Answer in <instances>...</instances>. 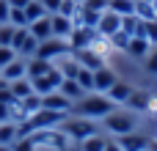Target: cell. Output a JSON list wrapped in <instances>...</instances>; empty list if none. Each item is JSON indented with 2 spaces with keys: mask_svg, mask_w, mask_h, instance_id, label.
Here are the masks:
<instances>
[{
  "mask_svg": "<svg viewBox=\"0 0 157 151\" xmlns=\"http://www.w3.org/2000/svg\"><path fill=\"white\" fill-rule=\"evenodd\" d=\"M17 58V50L14 47H0V69L6 66V63H11Z\"/></svg>",
  "mask_w": 157,
  "mask_h": 151,
  "instance_id": "d590c367",
  "label": "cell"
},
{
  "mask_svg": "<svg viewBox=\"0 0 157 151\" xmlns=\"http://www.w3.org/2000/svg\"><path fill=\"white\" fill-rule=\"evenodd\" d=\"M19 140V124L17 121H3L0 124V143L3 146H14Z\"/></svg>",
  "mask_w": 157,
  "mask_h": 151,
  "instance_id": "603a6c76",
  "label": "cell"
},
{
  "mask_svg": "<svg viewBox=\"0 0 157 151\" xmlns=\"http://www.w3.org/2000/svg\"><path fill=\"white\" fill-rule=\"evenodd\" d=\"M116 80H119V74H116V69H110L108 63L99 66V69H94V91L108 94V88H110Z\"/></svg>",
  "mask_w": 157,
  "mask_h": 151,
  "instance_id": "30bf717a",
  "label": "cell"
},
{
  "mask_svg": "<svg viewBox=\"0 0 157 151\" xmlns=\"http://www.w3.org/2000/svg\"><path fill=\"white\" fill-rule=\"evenodd\" d=\"M149 102H152V94L149 91H135L132 88V94H130V99L124 102L130 110H138V113H146L149 110Z\"/></svg>",
  "mask_w": 157,
  "mask_h": 151,
  "instance_id": "d6986e66",
  "label": "cell"
},
{
  "mask_svg": "<svg viewBox=\"0 0 157 151\" xmlns=\"http://www.w3.org/2000/svg\"><path fill=\"white\" fill-rule=\"evenodd\" d=\"M14 25L11 22H0V47H11V41H14Z\"/></svg>",
  "mask_w": 157,
  "mask_h": 151,
  "instance_id": "1f68e13d",
  "label": "cell"
},
{
  "mask_svg": "<svg viewBox=\"0 0 157 151\" xmlns=\"http://www.w3.org/2000/svg\"><path fill=\"white\" fill-rule=\"evenodd\" d=\"M58 127L63 129V135H66L72 143H83L86 138H91V135H97V132H99V129H97V124H94L91 118H80V116H66Z\"/></svg>",
  "mask_w": 157,
  "mask_h": 151,
  "instance_id": "7a4b0ae2",
  "label": "cell"
},
{
  "mask_svg": "<svg viewBox=\"0 0 157 151\" xmlns=\"http://www.w3.org/2000/svg\"><path fill=\"white\" fill-rule=\"evenodd\" d=\"M50 28H52V36H58V39H69L75 22H72L69 17H63V14L55 11V14H50Z\"/></svg>",
  "mask_w": 157,
  "mask_h": 151,
  "instance_id": "5bb4252c",
  "label": "cell"
},
{
  "mask_svg": "<svg viewBox=\"0 0 157 151\" xmlns=\"http://www.w3.org/2000/svg\"><path fill=\"white\" fill-rule=\"evenodd\" d=\"M146 151H149V149H146Z\"/></svg>",
  "mask_w": 157,
  "mask_h": 151,
  "instance_id": "f907efd6",
  "label": "cell"
},
{
  "mask_svg": "<svg viewBox=\"0 0 157 151\" xmlns=\"http://www.w3.org/2000/svg\"><path fill=\"white\" fill-rule=\"evenodd\" d=\"M41 107H50V110H58V113H69L72 110V99H66L61 91H52V94L41 96Z\"/></svg>",
  "mask_w": 157,
  "mask_h": 151,
  "instance_id": "4fadbf2b",
  "label": "cell"
},
{
  "mask_svg": "<svg viewBox=\"0 0 157 151\" xmlns=\"http://www.w3.org/2000/svg\"><path fill=\"white\" fill-rule=\"evenodd\" d=\"M149 52H152V41H149L146 36H130V44H127V50H124L127 58H132V61H144Z\"/></svg>",
  "mask_w": 157,
  "mask_h": 151,
  "instance_id": "9c48e42d",
  "label": "cell"
},
{
  "mask_svg": "<svg viewBox=\"0 0 157 151\" xmlns=\"http://www.w3.org/2000/svg\"><path fill=\"white\" fill-rule=\"evenodd\" d=\"M28 30L39 39V41H44V39H50L52 36V28H50V14H44V17H39V19H33L30 25H28Z\"/></svg>",
  "mask_w": 157,
  "mask_h": 151,
  "instance_id": "ffe728a7",
  "label": "cell"
},
{
  "mask_svg": "<svg viewBox=\"0 0 157 151\" xmlns=\"http://www.w3.org/2000/svg\"><path fill=\"white\" fill-rule=\"evenodd\" d=\"M44 14H47V8H44V3H41V0H28V6H25V17H28V25H30L33 19L44 17Z\"/></svg>",
  "mask_w": 157,
  "mask_h": 151,
  "instance_id": "83f0119b",
  "label": "cell"
},
{
  "mask_svg": "<svg viewBox=\"0 0 157 151\" xmlns=\"http://www.w3.org/2000/svg\"><path fill=\"white\" fill-rule=\"evenodd\" d=\"M30 140H33V146L39 149V146H44V149H55V151H66L69 149V138L63 135V129L61 127H50V129H36V132H30L28 135Z\"/></svg>",
  "mask_w": 157,
  "mask_h": 151,
  "instance_id": "3957f363",
  "label": "cell"
},
{
  "mask_svg": "<svg viewBox=\"0 0 157 151\" xmlns=\"http://www.w3.org/2000/svg\"><path fill=\"white\" fill-rule=\"evenodd\" d=\"M63 55H72V44L69 39H58V36H50L44 41H39V50H36V58H44V61H58Z\"/></svg>",
  "mask_w": 157,
  "mask_h": 151,
  "instance_id": "277c9868",
  "label": "cell"
},
{
  "mask_svg": "<svg viewBox=\"0 0 157 151\" xmlns=\"http://www.w3.org/2000/svg\"><path fill=\"white\" fill-rule=\"evenodd\" d=\"M130 94H132V85H130V83H124V80H116V83L108 88V96H110L116 105H124V102L130 99Z\"/></svg>",
  "mask_w": 157,
  "mask_h": 151,
  "instance_id": "44dd1931",
  "label": "cell"
},
{
  "mask_svg": "<svg viewBox=\"0 0 157 151\" xmlns=\"http://www.w3.org/2000/svg\"><path fill=\"white\" fill-rule=\"evenodd\" d=\"M75 80L80 83V88H83V91H94V72H91V69L80 66V69H77V74H75Z\"/></svg>",
  "mask_w": 157,
  "mask_h": 151,
  "instance_id": "f546056e",
  "label": "cell"
},
{
  "mask_svg": "<svg viewBox=\"0 0 157 151\" xmlns=\"http://www.w3.org/2000/svg\"><path fill=\"white\" fill-rule=\"evenodd\" d=\"M94 36H97V28H91V25H75L72 33H69V44H72V50H83V47H88L94 41Z\"/></svg>",
  "mask_w": 157,
  "mask_h": 151,
  "instance_id": "ba28073f",
  "label": "cell"
},
{
  "mask_svg": "<svg viewBox=\"0 0 157 151\" xmlns=\"http://www.w3.org/2000/svg\"><path fill=\"white\" fill-rule=\"evenodd\" d=\"M8 22L14 28H28V17H25V8H11L8 11Z\"/></svg>",
  "mask_w": 157,
  "mask_h": 151,
  "instance_id": "d6a6232c",
  "label": "cell"
},
{
  "mask_svg": "<svg viewBox=\"0 0 157 151\" xmlns=\"http://www.w3.org/2000/svg\"><path fill=\"white\" fill-rule=\"evenodd\" d=\"M8 11H11L8 0H0V22H8Z\"/></svg>",
  "mask_w": 157,
  "mask_h": 151,
  "instance_id": "7bdbcfd3",
  "label": "cell"
},
{
  "mask_svg": "<svg viewBox=\"0 0 157 151\" xmlns=\"http://www.w3.org/2000/svg\"><path fill=\"white\" fill-rule=\"evenodd\" d=\"M88 50H94L99 58H110V55H116V50H113V41H110V36H102V33H97L94 36V41L88 44Z\"/></svg>",
  "mask_w": 157,
  "mask_h": 151,
  "instance_id": "ac0fdd59",
  "label": "cell"
},
{
  "mask_svg": "<svg viewBox=\"0 0 157 151\" xmlns=\"http://www.w3.org/2000/svg\"><path fill=\"white\" fill-rule=\"evenodd\" d=\"M116 30H121V17H119L116 11L105 8L102 17H99V22H97V33H102V36H113Z\"/></svg>",
  "mask_w": 157,
  "mask_h": 151,
  "instance_id": "8fae6325",
  "label": "cell"
},
{
  "mask_svg": "<svg viewBox=\"0 0 157 151\" xmlns=\"http://www.w3.org/2000/svg\"><path fill=\"white\" fill-rule=\"evenodd\" d=\"M152 6H155V11H157V0H152Z\"/></svg>",
  "mask_w": 157,
  "mask_h": 151,
  "instance_id": "c3c4849f",
  "label": "cell"
},
{
  "mask_svg": "<svg viewBox=\"0 0 157 151\" xmlns=\"http://www.w3.org/2000/svg\"><path fill=\"white\" fill-rule=\"evenodd\" d=\"M116 140H119V146H121L124 151H146V149H149V143H152V138H149V135L135 132V129H132V132H127V135H119Z\"/></svg>",
  "mask_w": 157,
  "mask_h": 151,
  "instance_id": "52a82bcc",
  "label": "cell"
},
{
  "mask_svg": "<svg viewBox=\"0 0 157 151\" xmlns=\"http://www.w3.org/2000/svg\"><path fill=\"white\" fill-rule=\"evenodd\" d=\"M72 55H75V61L80 63V66H86V69H99V66H105V58H99L94 50H88V47H83V50H72Z\"/></svg>",
  "mask_w": 157,
  "mask_h": 151,
  "instance_id": "7c38bea8",
  "label": "cell"
},
{
  "mask_svg": "<svg viewBox=\"0 0 157 151\" xmlns=\"http://www.w3.org/2000/svg\"><path fill=\"white\" fill-rule=\"evenodd\" d=\"M116 107H119V105H116L108 94L88 91V94H83L77 102H72L69 116H80V118H105V116L113 113Z\"/></svg>",
  "mask_w": 157,
  "mask_h": 151,
  "instance_id": "6da1fadb",
  "label": "cell"
},
{
  "mask_svg": "<svg viewBox=\"0 0 157 151\" xmlns=\"http://www.w3.org/2000/svg\"><path fill=\"white\" fill-rule=\"evenodd\" d=\"M102 124H105V129L110 132V135H127V132H132L135 129V116L130 113V110H113V113H108L105 118H102Z\"/></svg>",
  "mask_w": 157,
  "mask_h": 151,
  "instance_id": "5b68a950",
  "label": "cell"
},
{
  "mask_svg": "<svg viewBox=\"0 0 157 151\" xmlns=\"http://www.w3.org/2000/svg\"><path fill=\"white\" fill-rule=\"evenodd\" d=\"M0 151H11V146H3V143H0Z\"/></svg>",
  "mask_w": 157,
  "mask_h": 151,
  "instance_id": "7dc6e473",
  "label": "cell"
},
{
  "mask_svg": "<svg viewBox=\"0 0 157 151\" xmlns=\"http://www.w3.org/2000/svg\"><path fill=\"white\" fill-rule=\"evenodd\" d=\"M19 105H22V110H25V116H33L36 110H41V96L33 91V94H28V96H22L19 99Z\"/></svg>",
  "mask_w": 157,
  "mask_h": 151,
  "instance_id": "4316f807",
  "label": "cell"
},
{
  "mask_svg": "<svg viewBox=\"0 0 157 151\" xmlns=\"http://www.w3.org/2000/svg\"><path fill=\"white\" fill-rule=\"evenodd\" d=\"M75 3H83V0H75Z\"/></svg>",
  "mask_w": 157,
  "mask_h": 151,
  "instance_id": "681fc988",
  "label": "cell"
},
{
  "mask_svg": "<svg viewBox=\"0 0 157 151\" xmlns=\"http://www.w3.org/2000/svg\"><path fill=\"white\" fill-rule=\"evenodd\" d=\"M110 41H113V50H116V52H124L127 44H130V36H127L124 30H116V33L110 36Z\"/></svg>",
  "mask_w": 157,
  "mask_h": 151,
  "instance_id": "e575fe53",
  "label": "cell"
},
{
  "mask_svg": "<svg viewBox=\"0 0 157 151\" xmlns=\"http://www.w3.org/2000/svg\"><path fill=\"white\" fill-rule=\"evenodd\" d=\"M8 6H11V8H25L28 0H8Z\"/></svg>",
  "mask_w": 157,
  "mask_h": 151,
  "instance_id": "f6af8a7d",
  "label": "cell"
},
{
  "mask_svg": "<svg viewBox=\"0 0 157 151\" xmlns=\"http://www.w3.org/2000/svg\"><path fill=\"white\" fill-rule=\"evenodd\" d=\"M25 61H28V58L17 55L11 63H6V66L0 69V77H3V80H8V83H11V80H19V77H25Z\"/></svg>",
  "mask_w": 157,
  "mask_h": 151,
  "instance_id": "2e32d148",
  "label": "cell"
},
{
  "mask_svg": "<svg viewBox=\"0 0 157 151\" xmlns=\"http://www.w3.org/2000/svg\"><path fill=\"white\" fill-rule=\"evenodd\" d=\"M108 8H110V11H116L119 17H127V14H132L135 0H108Z\"/></svg>",
  "mask_w": 157,
  "mask_h": 151,
  "instance_id": "4dcf8cb0",
  "label": "cell"
},
{
  "mask_svg": "<svg viewBox=\"0 0 157 151\" xmlns=\"http://www.w3.org/2000/svg\"><path fill=\"white\" fill-rule=\"evenodd\" d=\"M3 121H11V105L8 102H0V124Z\"/></svg>",
  "mask_w": 157,
  "mask_h": 151,
  "instance_id": "60d3db41",
  "label": "cell"
},
{
  "mask_svg": "<svg viewBox=\"0 0 157 151\" xmlns=\"http://www.w3.org/2000/svg\"><path fill=\"white\" fill-rule=\"evenodd\" d=\"M146 61V72H152V74H157V47H152V52L144 58Z\"/></svg>",
  "mask_w": 157,
  "mask_h": 151,
  "instance_id": "f35d334b",
  "label": "cell"
},
{
  "mask_svg": "<svg viewBox=\"0 0 157 151\" xmlns=\"http://www.w3.org/2000/svg\"><path fill=\"white\" fill-rule=\"evenodd\" d=\"M58 91H61L66 99H72V102H77L83 94H88V91H83V88H80V83H77V80H72V77H63V80H61V85H58Z\"/></svg>",
  "mask_w": 157,
  "mask_h": 151,
  "instance_id": "7402d4cb",
  "label": "cell"
},
{
  "mask_svg": "<svg viewBox=\"0 0 157 151\" xmlns=\"http://www.w3.org/2000/svg\"><path fill=\"white\" fill-rule=\"evenodd\" d=\"M80 6L91 8V11H105V8H108V0H83Z\"/></svg>",
  "mask_w": 157,
  "mask_h": 151,
  "instance_id": "ab89813d",
  "label": "cell"
},
{
  "mask_svg": "<svg viewBox=\"0 0 157 151\" xmlns=\"http://www.w3.org/2000/svg\"><path fill=\"white\" fill-rule=\"evenodd\" d=\"M11 151H36V146H33L30 138H19V140L11 146Z\"/></svg>",
  "mask_w": 157,
  "mask_h": 151,
  "instance_id": "8d00e7d4",
  "label": "cell"
},
{
  "mask_svg": "<svg viewBox=\"0 0 157 151\" xmlns=\"http://www.w3.org/2000/svg\"><path fill=\"white\" fill-rule=\"evenodd\" d=\"M149 151H157V138H152V143H149Z\"/></svg>",
  "mask_w": 157,
  "mask_h": 151,
  "instance_id": "bcb514c9",
  "label": "cell"
},
{
  "mask_svg": "<svg viewBox=\"0 0 157 151\" xmlns=\"http://www.w3.org/2000/svg\"><path fill=\"white\" fill-rule=\"evenodd\" d=\"M105 151H124V149L119 146V140H108L105 143Z\"/></svg>",
  "mask_w": 157,
  "mask_h": 151,
  "instance_id": "ee69618b",
  "label": "cell"
},
{
  "mask_svg": "<svg viewBox=\"0 0 157 151\" xmlns=\"http://www.w3.org/2000/svg\"><path fill=\"white\" fill-rule=\"evenodd\" d=\"M105 143H108V138L105 135H91V138H86L83 143H77L80 146V151H105Z\"/></svg>",
  "mask_w": 157,
  "mask_h": 151,
  "instance_id": "484cf974",
  "label": "cell"
},
{
  "mask_svg": "<svg viewBox=\"0 0 157 151\" xmlns=\"http://www.w3.org/2000/svg\"><path fill=\"white\" fill-rule=\"evenodd\" d=\"M36 50H39V39L28 30V36H25V41H22V47H19V55H22V58H33Z\"/></svg>",
  "mask_w": 157,
  "mask_h": 151,
  "instance_id": "f1b7e54d",
  "label": "cell"
},
{
  "mask_svg": "<svg viewBox=\"0 0 157 151\" xmlns=\"http://www.w3.org/2000/svg\"><path fill=\"white\" fill-rule=\"evenodd\" d=\"M121 30L127 36H144L146 33V19H141L135 14H127V17H121Z\"/></svg>",
  "mask_w": 157,
  "mask_h": 151,
  "instance_id": "e0dca14e",
  "label": "cell"
},
{
  "mask_svg": "<svg viewBox=\"0 0 157 151\" xmlns=\"http://www.w3.org/2000/svg\"><path fill=\"white\" fill-rule=\"evenodd\" d=\"M44 3V8H47V14H55L58 8H61V0H41Z\"/></svg>",
  "mask_w": 157,
  "mask_h": 151,
  "instance_id": "b9f144b4",
  "label": "cell"
},
{
  "mask_svg": "<svg viewBox=\"0 0 157 151\" xmlns=\"http://www.w3.org/2000/svg\"><path fill=\"white\" fill-rule=\"evenodd\" d=\"M52 66H55L52 61H44V58H36V55H33V58L25 61V77H30V80H33V77H41V74H47Z\"/></svg>",
  "mask_w": 157,
  "mask_h": 151,
  "instance_id": "9a60e30c",
  "label": "cell"
},
{
  "mask_svg": "<svg viewBox=\"0 0 157 151\" xmlns=\"http://www.w3.org/2000/svg\"><path fill=\"white\" fill-rule=\"evenodd\" d=\"M132 14L135 17H141V19H157V11L155 6H152V0H135V8H132Z\"/></svg>",
  "mask_w": 157,
  "mask_h": 151,
  "instance_id": "d4e9b609",
  "label": "cell"
},
{
  "mask_svg": "<svg viewBox=\"0 0 157 151\" xmlns=\"http://www.w3.org/2000/svg\"><path fill=\"white\" fill-rule=\"evenodd\" d=\"M61 80H63L61 69H58V66H52L47 74H41V77H33L30 83H33V91H36L39 96H44V94H52V91H58Z\"/></svg>",
  "mask_w": 157,
  "mask_h": 151,
  "instance_id": "8992f818",
  "label": "cell"
},
{
  "mask_svg": "<svg viewBox=\"0 0 157 151\" xmlns=\"http://www.w3.org/2000/svg\"><path fill=\"white\" fill-rule=\"evenodd\" d=\"M77 11H80V3H75V0H61V8H58V14H63V17H69V19L75 22Z\"/></svg>",
  "mask_w": 157,
  "mask_h": 151,
  "instance_id": "836d02e7",
  "label": "cell"
},
{
  "mask_svg": "<svg viewBox=\"0 0 157 151\" xmlns=\"http://www.w3.org/2000/svg\"><path fill=\"white\" fill-rule=\"evenodd\" d=\"M8 88H11V94H14L17 99H22V96L33 94V83H30V77H19V80H11V83H8Z\"/></svg>",
  "mask_w": 157,
  "mask_h": 151,
  "instance_id": "cb8c5ba5",
  "label": "cell"
},
{
  "mask_svg": "<svg viewBox=\"0 0 157 151\" xmlns=\"http://www.w3.org/2000/svg\"><path fill=\"white\" fill-rule=\"evenodd\" d=\"M149 41H152V47H157V19H149L146 22V33H144Z\"/></svg>",
  "mask_w": 157,
  "mask_h": 151,
  "instance_id": "74e56055",
  "label": "cell"
}]
</instances>
